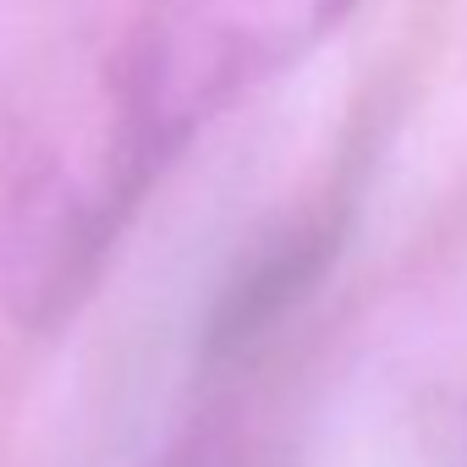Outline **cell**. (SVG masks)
Returning a JSON list of instances; mask_svg holds the SVG:
<instances>
[{
  "label": "cell",
  "instance_id": "6da1fadb",
  "mask_svg": "<svg viewBox=\"0 0 467 467\" xmlns=\"http://www.w3.org/2000/svg\"><path fill=\"white\" fill-rule=\"evenodd\" d=\"M358 0H160L127 94V160L182 149L192 127L308 56Z\"/></svg>",
  "mask_w": 467,
  "mask_h": 467
}]
</instances>
